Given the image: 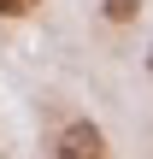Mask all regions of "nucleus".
<instances>
[{"mask_svg": "<svg viewBox=\"0 0 153 159\" xmlns=\"http://www.w3.org/2000/svg\"><path fill=\"white\" fill-rule=\"evenodd\" d=\"M59 159H106V136H100V124L77 118V124L59 136Z\"/></svg>", "mask_w": 153, "mask_h": 159, "instance_id": "1", "label": "nucleus"}, {"mask_svg": "<svg viewBox=\"0 0 153 159\" xmlns=\"http://www.w3.org/2000/svg\"><path fill=\"white\" fill-rule=\"evenodd\" d=\"M147 71H153V47H147Z\"/></svg>", "mask_w": 153, "mask_h": 159, "instance_id": "4", "label": "nucleus"}, {"mask_svg": "<svg viewBox=\"0 0 153 159\" xmlns=\"http://www.w3.org/2000/svg\"><path fill=\"white\" fill-rule=\"evenodd\" d=\"M41 0H0V18H29Z\"/></svg>", "mask_w": 153, "mask_h": 159, "instance_id": "3", "label": "nucleus"}, {"mask_svg": "<svg viewBox=\"0 0 153 159\" xmlns=\"http://www.w3.org/2000/svg\"><path fill=\"white\" fill-rule=\"evenodd\" d=\"M100 12H106L112 24H136V18H142V0H100Z\"/></svg>", "mask_w": 153, "mask_h": 159, "instance_id": "2", "label": "nucleus"}]
</instances>
